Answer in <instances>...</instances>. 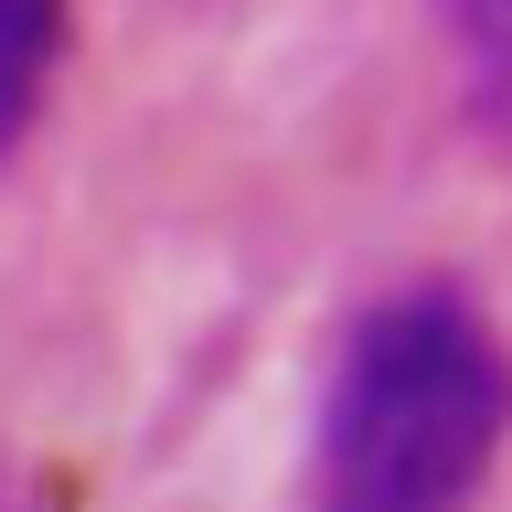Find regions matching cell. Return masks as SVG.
Here are the masks:
<instances>
[{"label":"cell","mask_w":512,"mask_h":512,"mask_svg":"<svg viewBox=\"0 0 512 512\" xmlns=\"http://www.w3.org/2000/svg\"><path fill=\"white\" fill-rule=\"evenodd\" d=\"M512 438V352L470 288H395L342 331L320 395V512H480Z\"/></svg>","instance_id":"1"},{"label":"cell","mask_w":512,"mask_h":512,"mask_svg":"<svg viewBox=\"0 0 512 512\" xmlns=\"http://www.w3.org/2000/svg\"><path fill=\"white\" fill-rule=\"evenodd\" d=\"M54 64H64V11H43V0H0V160L32 139Z\"/></svg>","instance_id":"2"},{"label":"cell","mask_w":512,"mask_h":512,"mask_svg":"<svg viewBox=\"0 0 512 512\" xmlns=\"http://www.w3.org/2000/svg\"><path fill=\"white\" fill-rule=\"evenodd\" d=\"M459 43H470V64L512 96V11H470V22H459Z\"/></svg>","instance_id":"3"},{"label":"cell","mask_w":512,"mask_h":512,"mask_svg":"<svg viewBox=\"0 0 512 512\" xmlns=\"http://www.w3.org/2000/svg\"><path fill=\"white\" fill-rule=\"evenodd\" d=\"M0 512H32V480L11 470V459H0Z\"/></svg>","instance_id":"4"}]
</instances>
